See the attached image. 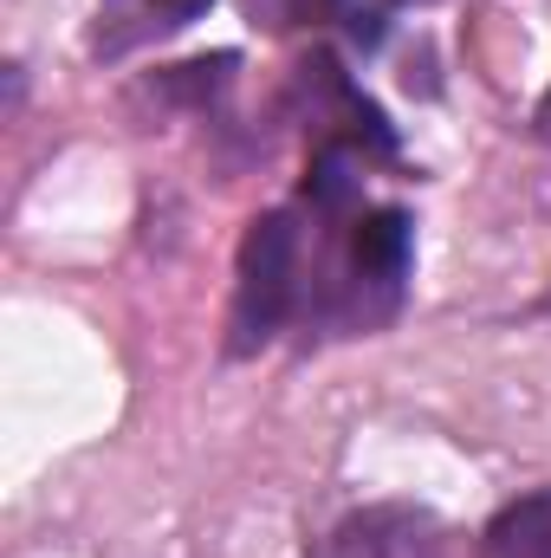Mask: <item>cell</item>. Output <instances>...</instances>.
I'll return each mask as SVG.
<instances>
[{
  "label": "cell",
  "mask_w": 551,
  "mask_h": 558,
  "mask_svg": "<svg viewBox=\"0 0 551 558\" xmlns=\"http://www.w3.org/2000/svg\"><path fill=\"white\" fill-rule=\"evenodd\" d=\"M331 13H338V0H247V20L260 33H298V26H318Z\"/></svg>",
  "instance_id": "obj_6"
},
{
  "label": "cell",
  "mask_w": 551,
  "mask_h": 558,
  "mask_svg": "<svg viewBox=\"0 0 551 558\" xmlns=\"http://www.w3.org/2000/svg\"><path fill=\"white\" fill-rule=\"evenodd\" d=\"M318 558H454V546L428 507H364L318 546Z\"/></svg>",
  "instance_id": "obj_3"
},
{
  "label": "cell",
  "mask_w": 551,
  "mask_h": 558,
  "mask_svg": "<svg viewBox=\"0 0 551 558\" xmlns=\"http://www.w3.org/2000/svg\"><path fill=\"white\" fill-rule=\"evenodd\" d=\"M311 260H305V221L298 208H267L247 221L241 241V279H234V312H228V351L254 357L267 351L292 318H305Z\"/></svg>",
  "instance_id": "obj_2"
},
{
  "label": "cell",
  "mask_w": 551,
  "mask_h": 558,
  "mask_svg": "<svg viewBox=\"0 0 551 558\" xmlns=\"http://www.w3.org/2000/svg\"><path fill=\"white\" fill-rule=\"evenodd\" d=\"M539 124H546V137H551V98H546V105H539Z\"/></svg>",
  "instance_id": "obj_7"
},
{
  "label": "cell",
  "mask_w": 551,
  "mask_h": 558,
  "mask_svg": "<svg viewBox=\"0 0 551 558\" xmlns=\"http://www.w3.org/2000/svg\"><path fill=\"white\" fill-rule=\"evenodd\" d=\"M215 0H105L98 7V33H91V52L98 59H124L149 39H169L182 33L195 13H208Z\"/></svg>",
  "instance_id": "obj_4"
},
{
  "label": "cell",
  "mask_w": 551,
  "mask_h": 558,
  "mask_svg": "<svg viewBox=\"0 0 551 558\" xmlns=\"http://www.w3.org/2000/svg\"><path fill=\"white\" fill-rule=\"evenodd\" d=\"M480 558H551V487L500 507L480 533Z\"/></svg>",
  "instance_id": "obj_5"
},
{
  "label": "cell",
  "mask_w": 551,
  "mask_h": 558,
  "mask_svg": "<svg viewBox=\"0 0 551 558\" xmlns=\"http://www.w3.org/2000/svg\"><path fill=\"white\" fill-rule=\"evenodd\" d=\"M325 234L311 247L305 318L325 331H377L396 318L409 286L415 228L403 208H357V215H311Z\"/></svg>",
  "instance_id": "obj_1"
}]
</instances>
